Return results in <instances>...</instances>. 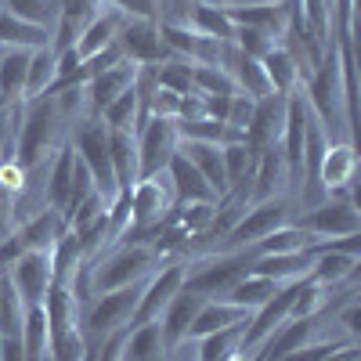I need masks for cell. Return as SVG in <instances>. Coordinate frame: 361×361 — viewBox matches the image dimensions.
Instances as JSON below:
<instances>
[{"mask_svg": "<svg viewBox=\"0 0 361 361\" xmlns=\"http://www.w3.org/2000/svg\"><path fill=\"white\" fill-rule=\"evenodd\" d=\"M87 289L90 296L109 293V289H123L134 282H145L152 271L159 267V253L148 243H119L105 250L98 260H87Z\"/></svg>", "mask_w": 361, "mask_h": 361, "instance_id": "1", "label": "cell"}, {"mask_svg": "<svg viewBox=\"0 0 361 361\" xmlns=\"http://www.w3.org/2000/svg\"><path fill=\"white\" fill-rule=\"evenodd\" d=\"M58 123H62V116H58L51 98H33L22 105V123L15 134V159L25 170H33L47 152L58 148V137H54Z\"/></svg>", "mask_w": 361, "mask_h": 361, "instance_id": "2", "label": "cell"}, {"mask_svg": "<svg viewBox=\"0 0 361 361\" xmlns=\"http://www.w3.org/2000/svg\"><path fill=\"white\" fill-rule=\"evenodd\" d=\"M141 286L145 282H134V286H123V289H109V293H98L90 296V304L80 318V329H83V340L90 343H102L105 336L127 329L134 307H137V296H141Z\"/></svg>", "mask_w": 361, "mask_h": 361, "instance_id": "3", "label": "cell"}, {"mask_svg": "<svg viewBox=\"0 0 361 361\" xmlns=\"http://www.w3.org/2000/svg\"><path fill=\"white\" fill-rule=\"evenodd\" d=\"M69 145H73V152L83 159V166L90 170V177H94L98 195L105 202H112L119 195V188H116V173H112V159H109V127L102 123L98 116H87V119L76 123Z\"/></svg>", "mask_w": 361, "mask_h": 361, "instance_id": "4", "label": "cell"}, {"mask_svg": "<svg viewBox=\"0 0 361 361\" xmlns=\"http://www.w3.org/2000/svg\"><path fill=\"white\" fill-rule=\"evenodd\" d=\"M250 275V253L246 250H221L206 264L185 271V289L202 300H224L228 289Z\"/></svg>", "mask_w": 361, "mask_h": 361, "instance_id": "5", "label": "cell"}, {"mask_svg": "<svg viewBox=\"0 0 361 361\" xmlns=\"http://www.w3.org/2000/svg\"><path fill=\"white\" fill-rule=\"evenodd\" d=\"M289 217H293V209H289L286 195L253 202V206H246V214L235 221V228L228 231V238H224L221 250H250L253 243H260L264 235H271L275 228L289 224Z\"/></svg>", "mask_w": 361, "mask_h": 361, "instance_id": "6", "label": "cell"}, {"mask_svg": "<svg viewBox=\"0 0 361 361\" xmlns=\"http://www.w3.org/2000/svg\"><path fill=\"white\" fill-rule=\"evenodd\" d=\"M173 206H177V199H173V188H170L166 173L137 177L134 188H130V214H134V231L130 235H141L148 228L170 221Z\"/></svg>", "mask_w": 361, "mask_h": 361, "instance_id": "7", "label": "cell"}, {"mask_svg": "<svg viewBox=\"0 0 361 361\" xmlns=\"http://www.w3.org/2000/svg\"><path fill=\"white\" fill-rule=\"evenodd\" d=\"M185 271H188L185 260H170V264L156 267L152 275L145 279V286H141L137 307H134L127 329H137V325H148V322H159L163 307L170 304V296H173L180 286H185Z\"/></svg>", "mask_w": 361, "mask_h": 361, "instance_id": "8", "label": "cell"}, {"mask_svg": "<svg viewBox=\"0 0 361 361\" xmlns=\"http://www.w3.org/2000/svg\"><path fill=\"white\" fill-rule=\"evenodd\" d=\"M357 152L354 141H329L322 166H318V185L325 192V199H347L357 206Z\"/></svg>", "mask_w": 361, "mask_h": 361, "instance_id": "9", "label": "cell"}, {"mask_svg": "<svg viewBox=\"0 0 361 361\" xmlns=\"http://www.w3.org/2000/svg\"><path fill=\"white\" fill-rule=\"evenodd\" d=\"M293 224H300L314 238H343V235H361V214L347 199H322L318 206H307Z\"/></svg>", "mask_w": 361, "mask_h": 361, "instance_id": "10", "label": "cell"}, {"mask_svg": "<svg viewBox=\"0 0 361 361\" xmlns=\"http://www.w3.org/2000/svg\"><path fill=\"white\" fill-rule=\"evenodd\" d=\"M137 141V177L166 173V163L177 152V127L173 119H145L134 130Z\"/></svg>", "mask_w": 361, "mask_h": 361, "instance_id": "11", "label": "cell"}, {"mask_svg": "<svg viewBox=\"0 0 361 361\" xmlns=\"http://www.w3.org/2000/svg\"><path fill=\"white\" fill-rule=\"evenodd\" d=\"M116 47L119 54L134 66H159L166 58H173L159 37V22L156 18H123L116 33Z\"/></svg>", "mask_w": 361, "mask_h": 361, "instance_id": "12", "label": "cell"}, {"mask_svg": "<svg viewBox=\"0 0 361 361\" xmlns=\"http://www.w3.org/2000/svg\"><path fill=\"white\" fill-rule=\"evenodd\" d=\"M8 282H11V289L18 293L22 307L44 304V296H47V289H51V253L25 250V253L11 264Z\"/></svg>", "mask_w": 361, "mask_h": 361, "instance_id": "13", "label": "cell"}, {"mask_svg": "<svg viewBox=\"0 0 361 361\" xmlns=\"http://www.w3.org/2000/svg\"><path fill=\"white\" fill-rule=\"evenodd\" d=\"M286 116H289V98L286 94H267L260 102H253V119L246 127V148L250 152H267L275 148L286 127Z\"/></svg>", "mask_w": 361, "mask_h": 361, "instance_id": "14", "label": "cell"}, {"mask_svg": "<svg viewBox=\"0 0 361 361\" xmlns=\"http://www.w3.org/2000/svg\"><path fill=\"white\" fill-rule=\"evenodd\" d=\"M137 69L134 62H127V58H119L116 66H109L105 73L98 76H90L83 83V94H87V116H102V109L116 98V94H123V90H130L137 83Z\"/></svg>", "mask_w": 361, "mask_h": 361, "instance_id": "15", "label": "cell"}, {"mask_svg": "<svg viewBox=\"0 0 361 361\" xmlns=\"http://www.w3.org/2000/svg\"><path fill=\"white\" fill-rule=\"evenodd\" d=\"M199 307H202V296L188 293L185 286H180V289L170 296V304H166L163 314H159V333H163L166 354H173L180 343H188V325L195 322Z\"/></svg>", "mask_w": 361, "mask_h": 361, "instance_id": "16", "label": "cell"}, {"mask_svg": "<svg viewBox=\"0 0 361 361\" xmlns=\"http://www.w3.org/2000/svg\"><path fill=\"white\" fill-rule=\"evenodd\" d=\"M98 11H102L98 0H58V18H54V29H51V51L54 54L69 51Z\"/></svg>", "mask_w": 361, "mask_h": 361, "instance_id": "17", "label": "cell"}, {"mask_svg": "<svg viewBox=\"0 0 361 361\" xmlns=\"http://www.w3.org/2000/svg\"><path fill=\"white\" fill-rule=\"evenodd\" d=\"M66 231H69L66 217L58 214V209H51V206L37 209V214H29L25 221L15 224V235L22 238V246H25V250H40V253H51V246H54Z\"/></svg>", "mask_w": 361, "mask_h": 361, "instance_id": "18", "label": "cell"}, {"mask_svg": "<svg viewBox=\"0 0 361 361\" xmlns=\"http://www.w3.org/2000/svg\"><path fill=\"white\" fill-rule=\"evenodd\" d=\"M293 185L289 180V170H286V159L275 148H267V152L257 156V170H253V185H250V206L253 202H264V199H279L286 195V188Z\"/></svg>", "mask_w": 361, "mask_h": 361, "instance_id": "19", "label": "cell"}, {"mask_svg": "<svg viewBox=\"0 0 361 361\" xmlns=\"http://www.w3.org/2000/svg\"><path fill=\"white\" fill-rule=\"evenodd\" d=\"M235 25H250L260 29L271 40H282L286 25H289V4L286 0H267V4H243V8H224Z\"/></svg>", "mask_w": 361, "mask_h": 361, "instance_id": "20", "label": "cell"}, {"mask_svg": "<svg viewBox=\"0 0 361 361\" xmlns=\"http://www.w3.org/2000/svg\"><path fill=\"white\" fill-rule=\"evenodd\" d=\"M177 152L206 177V185L217 192V199L228 195V177H224V152H221V145H209V141H177Z\"/></svg>", "mask_w": 361, "mask_h": 361, "instance_id": "21", "label": "cell"}, {"mask_svg": "<svg viewBox=\"0 0 361 361\" xmlns=\"http://www.w3.org/2000/svg\"><path fill=\"white\" fill-rule=\"evenodd\" d=\"M166 177H170V188H173L177 202H221L217 192L206 185V177L180 152H173V159L166 163Z\"/></svg>", "mask_w": 361, "mask_h": 361, "instance_id": "22", "label": "cell"}, {"mask_svg": "<svg viewBox=\"0 0 361 361\" xmlns=\"http://www.w3.org/2000/svg\"><path fill=\"white\" fill-rule=\"evenodd\" d=\"M311 271V253H267V257H250V275L271 279V282H296V279H307Z\"/></svg>", "mask_w": 361, "mask_h": 361, "instance_id": "23", "label": "cell"}, {"mask_svg": "<svg viewBox=\"0 0 361 361\" xmlns=\"http://www.w3.org/2000/svg\"><path fill=\"white\" fill-rule=\"evenodd\" d=\"M73 163H76V152L73 145H58L54 148V163H51V173H47V188H44V206L58 209L66 217L69 209V192H73Z\"/></svg>", "mask_w": 361, "mask_h": 361, "instance_id": "24", "label": "cell"}, {"mask_svg": "<svg viewBox=\"0 0 361 361\" xmlns=\"http://www.w3.org/2000/svg\"><path fill=\"white\" fill-rule=\"evenodd\" d=\"M246 318H250V311L228 304V300H202L195 322L188 325V340H202V336H209V333H221V329L243 325Z\"/></svg>", "mask_w": 361, "mask_h": 361, "instance_id": "25", "label": "cell"}, {"mask_svg": "<svg viewBox=\"0 0 361 361\" xmlns=\"http://www.w3.org/2000/svg\"><path fill=\"white\" fill-rule=\"evenodd\" d=\"M260 66H264V76H267V83H271V94H296L300 90V83H304V69H300L293 58H289V51L282 47V44H275L264 58H260Z\"/></svg>", "mask_w": 361, "mask_h": 361, "instance_id": "26", "label": "cell"}, {"mask_svg": "<svg viewBox=\"0 0 361 361\" xmlns=\"http://www.w3.org/2000/svg\"><path fill=\"white\" fill-rule=\"evenodd\" d=\"M119 25H123V15L112 11V8H102L94 18H90V25L80 33V40L73 44V51L80 58H90V54H98L105 47L116 44V33H119Z\"/></svg>", "mask_w": 361, "mask_h": 361, "instance_id": "27", "label": "cell"}, {"mask_svg": "<svg viewBox=\"0 0 361 361\" xmlns=\"http://www.w3.org/2000/svg\"><path fill=\"white\" fill-rule=\"evenodd\" d=\"M109 159L116 173V188H134L137 180V141L130 130H109Z\"/></svg>", "mask_w": 361, "mask_h": 361, "instance_id": "28", "label": "cell"}, {"mask_svg": "<svg viewBox=\"0 0 361 361\" xmlns=\"http://www.w3.org/2000/svg\"><path fill=\"white\" fill-rule=\"evenodd\" d=\"M307 275L329 289H340L343 282H354L357 279V257L354 253H318L311 260V271Z\"/></svg>", "mask_w": 361, "mask_h": 361, "instance_id": "29", "label": "cell"}, {"mask_svg": "<svg viewBox=\"0 0 361 361\" xmlns=\"http://www.w3.org/2000/svg\"><path fill=\"white\" fill-rule=\"evenodd\" d=\"M314 243V235H307L300 224H282V228H275L271 235H264L260 243H253L246 253L250 257H267V253H304L307 246Z\"/></svg>", "mask_w": 361, "mask_h": 361, "instance_id": "30", "label": "cell"}, {"mask_svg": "<svg viewBox=\"0 0 361 361\" xmlns=\"http://www.w3.org/2000/svg\"><path fill=\"white\" fill-rule=\"evenodd\" d=\"M51 33L40 25H29L22 18H15L11 11H0V47H22V51H37L47 47Z\"/></svg>", "mask_w": 361, "mask_h": 361, "instance_id": "31", "label": "cell"}, {"mask_svg": "<svg viewBox=\"0 0 361 361\" xmlns=\"http://www.w3.org/2000/svg\"><path fill=\"white\" fill-rule=\"evenodd\" d=\"M166 347H163V333H159V322H148L137 325L127 333V350L123 361H166Z\"/></svg>", "mask_w": 361, "mask_h": 361, "instance_id": "32", "label": "cell"}, {"mask_svg": "<svg viewBox=\"0 0 361 361\" xmlns=\"http://www.w3.org/2000/svg\"><path fill=\"white\" fill-rule=\"evenodd\" d=\"M54 66H58V54L47 47H37L29 51V69H25V94L22 102H33V98H44L47 87L54 83Z\"/></svg>", "mask_w": 361, "mask_h": 361, "instance_id": "33", "label": "cell"}, {"mask_svg": "<svg viewBox=\"0 0 361 361\" xmlns=\"http://www.w3.org/2000/svg\"><path fill=\"white\" fill-rule=\"evenodd\" d=\"M83 267V250H80V238L73 231H66L58 243L51 246V282H62L73 286L76 271Z\"/></svg>", "mask_w": 361, "mask_h": 361, "instance_id": "34", "label": "cell"}, {"mask_svg": "<svg viewBox=\"0 0 361 361\" xmlns=\"http://www.w3.org/2000/svg\"><path fill=\"white\" fill-rule=\"evenodd\" d=\"M102 123L109 127V130H137V123H141V94H137V87H130V90H123V94H116L105 109H102Z\"/></svg>", "mask_w": 361, "mask_h": 361, "instance_id": "35", "label": "cell"}, {"mask_svg": "<svg viewBox=\"0 0 361 361\" xmlns=\"http://www.w3.org/2000/svg\"><path fill=\"white\" fill-rule=\"evenodd\" d=\"M282 286L279 282H271V279H260V275H246V279H238L231 289H228V304L235 307H243V311H257L260 304H267L271 296H275Z\"/></svg>", "mask_w": 361, "mask_h": 361, "instance_id": "36", "label": "cell"}, {"mask_svg": "<svg viewBox=\"0 0 361 361\" xmlns=\"http://www.w3.org/2000/svg\"><path fill=\"white\" fill-rule=\"evenodd\" d=\"M243 325H231V329H221V333H209V336L195 340L199 343L195 361H228L235 354H243Z\"/></svg>", "mask_w": 361, "mask_h": 361, "instance_id": "37", "label": "cell"}, {"mask_svg": "<svg viewBox=\"0 0 361 361\" xmlns=\"http://www.w3.org/2000/svg\"><path fill=\"white\" fill-rule=\"evenodd\" d=\"M188 25L199 37H209V40H231L235 37V22L228 18L224 8H214V4H195Z\"/></svg>", "mask_w": 361, "mask_h": 361, "instance_id": "38", "label": "cell"}, {"mask_svg": "<svg viewBox=\"0 0 361 361\" xmlns=\"http://www.w3.org/2000/svg\"><path fill=\"white\" fill-rule=\"evenodd\" d=\"M4 11H11L15 18L29 22V25H40V29H54L58 18V0H4Z\"/></svg>", "mask_w": 361, "mask_h": 361, "instance_id": "39", "label": "cell"}, {"mask_svg": "<svg viewBox=\"0 0 361 361\" xmlns=\"http://www.w3.org/2000/svg\"><path fill=\"white\" fill-rule=\"evenodd\" d=\"M192 69H195V62L173 54V58L156 66V87L173 90V94H192Z\"/></svg>", "mask_w": 361, "mask_h": 361, "instance_id": "40", "label": "cell"}, {"mask_svg": "<svg viewBox=\"0 0 361 361\" xmlns=\"http://www.w3.org/2000/svg\"><path fill=\"white\" fill-rule=\"evenodd\" d=\"M177 127V141H209V145H224V134L228 127L217 123L209 116H199V119H173Z\"/></svg>", "mask_w": 361, "mask_h": 361, "instance_id": "41", "label": "cell"}, {"mask_svg": "<svg viewBox=\"0 0 361 361\" xmlns=\"http://www.w3.org/2000/svg\"><path fill=\"white\" fill-rule=\"evenodd\" d=\"M192 90L195 94H235V83L217 66H195L192 69Z\"/></svg>", "mask_w": 361, "mask_h": 361, "instance_id": "42", "label": "cell"}, {"mask_svg": "<svg viewBox=\"0 0 361 361\" xmlns=\"http://www.w3.org/2000/svg\"><path fill=\"white\" fill-rule=\"evenodd\" d=\"M231 44L243 51V54H250V58H264L271 47H275L279 40H271L267 33H260V29H250V25H235V37H231Z\"/></svg>", "mask_w": 361, "mask_h": 361, "instance_id": "43", "label": "cell"}, {"mask_svg": "<svg viewBox=\"0 0 361 361\" xmlns=\"http://www.w3.org/2000/svg\"><path fill=\"white\" fill-rule=\"evenodd\" d=\"M250 119H253V98H246V94H231V105H228V116H224V127L228 130H238V134H246V127H250Z\"/></svg>", "mask_w": 361, "mask_h": 361, "instance_id": "44", "label": "cell"}, {"mask_svg": "<svg viewBox=\"0 0 361 361\" xmlns=\"http://www.w3.org/2000/svg\"><path fill=\"white\" fill-rule=\"evenodd\" d=\"M98 4L119 11L123 18H156V0H98Z\"/></svg>", "mask_w": 361, "mask_h": 361, "instance_id": "45", "label": "cell"}, {"mask_svg": "<svg viewBox=\"0 0 361 361\" xmlns=\"http://www.w3.org/2000/svg\"><path fill=\"white\" fill-rule=\"evenodd\" d=\"M22 253H25V246H22V238H18L15 231L0 238V275H8V271H11V264H15Z\"/></svg>", "mask_w": 361, "mask_h": 361, "instance_id": "46", "label": "cell"}, {"mask_svg": "<svg viewBox=\"0 0 361 361\" xmlns=\"http://www.w3.org/2000/svg\"><path fill=\"white\" fill-rule=\"evenodd\" d=\"M166 361H170V357H166Z\"/></svg>", "mask_w": 361, "mask_h": 361, "instance_id": "47", "label": "cell"}]
</instances>
